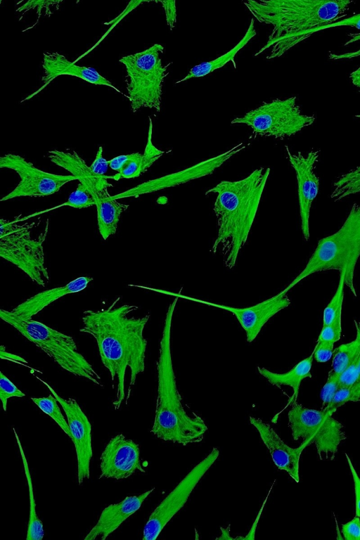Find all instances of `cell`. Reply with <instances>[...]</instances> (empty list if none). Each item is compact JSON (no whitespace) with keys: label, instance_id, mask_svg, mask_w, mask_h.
Here are the masks:
<instances>
[{"label":"cell","instance_id":"cell-15","mask_svg":"<svg viewBox=\"0 0 360 540\" xmlns=\"http://www.w3.org/2000/svg\"><path fill=\"white\" fill-rule=\"evenodd\" d=\"M35 377L53 394L65 413L76 452L77 480L79 484H82L84 480L90 477V462L93 456L91 423L75 399L63 398L48 382Z\"/></svg>","mask_w":360,"mask_h":540},{"label":"cell","instance_id":"cell-42","mask_svg":"<svg viewBox=\"0 0 360 540\" xmlns=\"http://www.w3.org/2000/svg\"><path fill=\"white\" fill-rule=\"evenodd\" d=\"M345 456L354 482L355 494V515L360 518V477H359L349 456L345 454Z\"/></svg>","mask_w":360,"mask_h":540},{"label":"cell","instance_id":"cell-41","mask_svg":"<svg viewBox=\"0 0 360 540\" xmlns=\"http://www.w3.org/2000/svg\"><path fill=\"white\" fill-rule=\"evenodd\" d=\"M161 4L165 13L166 22L170 30H172L176 22V6L175 1H156Z\"/></svg>","mask_w":360,"mask_h":540},{"label":"cell","instance_id":"cell-23","mask_svg":"<svg viewBox=\"0 0 360 540\" xmlns=\"http://www.w3.org/2000/svg\"><path fill=\"white\" fill-rule=\"evenodd\" d=\"M313 360L314 358L311 354L295 364L290 371L283 373L272 372L266 368L260 366L257 367L259 374L266 378L270 384L277 387L282 385L289 386L292 389V394L286 406L273 417L272 423H276L281 413L288 406H292L297 401L302 381L305 378H311V370Z\"/></svg>","mask_w":360,"mask_h":540},{"label":"cell","instance_id":"cell-39","mask_svg":"<svg viewBox=\"0 0 360 540\" xmlns=\"http://www.w3.org/2000/svg\"><path fill=\"white\" fill-rule=\"evenodd\" d=\"M342 532L345 540H360V518L356 516L342 525Z\"/></svg>","mask_w":360,"mask_h":540},{"label":"cell","instance_id":"cell-7","mask_svg":"<svg viewBox=\"0 0 360 540\" xmlns=\"http://www.w3.org/2000/svg\"><path fill=\"white\" fill-rule=\"evenodd\" d=\"M163 51L162 44H154L119 60L126 70L127 98L134 112L142 108L154 109L158 112L161 110L163 83L172 64H162Z\"/></svg>","mask_w":360,"mask_h":540},{"label":"cell","instance_id":"cell-29","mask_svg":"<svg viewBox=\"0 0 360 540\" xmlns=\"http://www.w3.org/2000/svg\"><path fill=\"white\" fill-rule=\"evenodd\" d=\"M340 26H349L354 27L358 30L359 32L352 33L348 34L349 39L345 43V46L349 44L360 41V13L354 15L352 16L340 20L335 22L330 25L321 27L319 29L318 32L324 30L329 28H333ZM360 53V49L358 51L350 53H345L341 54L331 53L329 55V58L333 60H341V59H349L355 58L356 55Z\"/></svg>","mask_w":360,"mask_h":540},{"label":"cell","instance_id":"cell-18","mask_svg":"<svg viewBox=\"0 0 360 540\" xmlns=\"http://www.w3.org/2000/svg\"><path fill=\"white\" fill-rule=\"evenodd\" d=\"M99 478L126 479L136 470L145 472L140 460L139 445L118 434L110 439L100 457Z\"/></svg>","mask_w":360,"mask_h":540},{"label":"cell","instance_id":"cell-46","mask_svg":"<svg viewBox=\"0 0 360 540\" xmlns=\"http://www.w3.org/2000/svg\"><path fill=\"white\" fill-rule=\"evenodd\" d=\"M354 117H357V118H360V114H359V115H354Z\"/></svg>","mask_w":360,"mask_h":540},{"label":"cell","instance_id":"cell-5","mask_svg":"<svg viewBox=\"0 0 360 540\" xmlns=\"http://www.w3.org/2000/svg\"><path fill=\"white\" fill-rule=\"evenodd\" d=\"M360 257V203L354 202L342 226L318 241L304 269L282 291L287 293L309 276L321 271L346 268L345 285L356 297L354 270Z\"/></svg>","mask_w":360,"mask_h":540},{"label":"cell","instance_id":"cell-14","mask_svg":"<svg viewBox=\"0 0 360 540\" xmlns=\"http://www.w3.org/2000/svg\"><path fill=\"white\" fill-rule=\"evenodd\" d=\"M245 147L243 143H240L227 151L196 163L183 170L149 180L124 192L111 195L108 200H118L129 197L136 198L141 195L176 186L210 175Z\"/></svg>","mask_w":360,"mask_h":540},{"label":"cell","instance_id":"cell-40","mask_svg":"<svg viewBox=\"0 0 360 540\" xmlns=\"http://www.w3.org/2000/svg\"><path fill=\"white\" fill-rule=\"evenodd\" d=\"M92 173L98 176L105 175L109 167L108 160L103 155V147L100 146L97 150L96 158L89 166Z\"/></svg>","mask_w":360,"mask_h":540},{"label":"cell","instance_id":"cell-24","mask_svg":"<svg viewBox=\"0 0 360 540\" xmlns=\"http://www.w3.org/2000/svg\"><path fill=\"white\" fill-rule=\"evenodd\" d=\"M256 35L257 31L255 27V19L252 18L245 34L231 49L214 60L202 62L192 67L187 75L184 78L176 81L175 84H179L193 78L205 77L216 70L221 68L229 62H231L233 64L234 68H236L235 60L236 54Z\"/></svg>","mask_w":360,"mask_h":540},{"label":"cell","instance_id":"cell-1","mask_svg":"<svg viewBox=\"0 0 360 540\" xmlns=\"http://www.w3.org/2000/svg\"><path fill=\"white\" fill-rule=\"evenodd\" d=\"M120 300L117 297L106 308L84 311L79 328L80 332L95 340L101 363L109 371L111 380L117 379L116 397L112 402L115 409L120 408L125 398L127 368L130 371V381L127 401L137 375L145 371L147 340L143 331L150 319L149 314L131 316L138 307L128 304L117 306Z\"/></svg>","mask_w":360,"mask_h":540},{"label":"cell","instance_id":"cell-12","mask_svg":"<svg viewBox=\"0 0 360 540\" xmlns=\"http://www.w3.org/2000/svg\"><path fill=\"white\" fill-rule=\"evenodd\" d=\"M219 456L217 448L211 452L180 481L150 515L143 530V540H155L166 525L184 507L192 491Z\"/></svg>","mask_w":360,"mask_h":540},{"label":"cell","instance_id":"cell-16","mask_svg":"<svg viewBox=\"0 0 360 540\" xmlns=\"http://www.w3.org/2000/svg\"><path fill=\"white\" fill-rule=\"evenodd\" d=\"M162 293L199 302L232 313L245 330L246 340L250 343L255 340L264 326L271 317L290 304L287 293L283 291L266 300L246 307H234L216 304L165 290H162Z\"/></svg>","mask_w":360,"mask_h":540},{"label":"cell","instance_id":"cell-4","mask_svg":"<svg viewBox=\"0 0 360 540\" xmlns=\"http://www.w3.org/2000/svg\"><path fill=\"white\" fill-rule=\"evenodd\" d=\"M179 297L169 304L160 341L157 362L158 395L153 424L150 430L158 439L183 446L200 442L207 430L199 416L186 412L177 388L171 352L172 318Z\"/></svg>","mask_w":360,"mask_h":540},{"label":"cell","instance_id":"cell-38","mask_svg":"<svg viewBox=\"0 0 360 540\" xmlns=\"http://www.w3.org/2000/svg\"><path fill=\"white\" fill-rule=\"evenodd\" d=\"M61 1H28L16 9L18 12H25V11L37 8L38 20L41 15L44 8L47 10L51 14L50 7L58 5ZM37 20V22H38Z\"/></svg>","mask_w":360,"mask_h":540},{"label":"cell","instance_id":"cell-33","mask_svg":"<svg viewBox=\"0 0 360 540\" xmlns=\"http://www.w3.org/2000/svg\"><path fill=\"white\" fill-rule=\"evenodd\" d=\"M142 153L136 152L130 153L129 158L124 162L120 170L112 176V179L118 181L121 179H133L141 175Z\"/></svg>","mask_w":360,"mask_h":540},{"label":"cell","instance_id":"cell-8","mask_svg":"<svg viewBox=\"0 0 360 540\" xmlns=\"http://www.w3.org/2000/svg\"><path fill=\"white\" fill-rule=\"evenodd\" d=\"M48 158L57 166L77 176L79 182L83 184L95 198L98 228L103 239L107 240L114 235L120 216L129 205L117 200H108L111 196L108 188L112 186L108 179H112V176H98L94 174L90 167L75 150L71 153L51 150L48 152Z\"/></svg>","mask_w":360,"mask_h":540},{"label":"cell","instance_id":"cell-32","mask_svg":"<svg viewBox=\"0 0 360 540\" xmlns=\"http://www.w3.org/2000/svg\"><path fill=\"white\" fill-rule=\"evenodd\" d=\"M96 203L95 198L86 187L81 182H79L77 188L70 193L68 200L56 207L68 206L77 209H83L96 205Z\"/></svg>","mask_w":360,"mask_h":540},{"label":"cell","instance_id":"cell-31","mask_svg":"<svg viewBox=\"0 0 360 540\" xmlns=\"http://www.w3.org/2000/svg\"><path fill=\"white\" fill-rule=\"evenodd\" d=\"M359 401H360V376L350 386L340 387L330 404L323 409L335 412L338 408L347 402Z\"/></svg>","mask_w":360,"mask_h":540},{"label":"cell","instance_id":"cell-2","mask_svg":"<svg viewBox=\"0 0 360 540\" xmlns=\"http://www.w3.org/2000/svg\"><path fill=\"white\" fill-rule=\"evenodd\" d=\"M352 1L248 0L243 4L259 22L271 26L266 43L255 54L266 50V59L281 57L321 27L344 19Z\"/></svg>","mask_w":360,"mask_h":540},{"label":"cell","instance_id":"cell-6","mask_svg":"<svg viewBox=\"0 0 360 540\" xmlns=\"http://www.w3.org/2000/svg\"><path fill=\"white\" fill-rule=\"evenodd\" d=\"M0 318L63 370L75 376L86 378L98 386H103L101 376L78 351L72 336L33 319L23 318L3 309H0Z\"/></svg>","mask_w":360,"mask_h":540},{"label":"cell","instance_id":"cell-34","mask_svg":"<svg viewBox=\"0 0 360 540\" xmlns=\"http://www.w3.org/2000/svg\"><path fill=\"white\" fill-rule=\"evenodd\" d=\"M25 394L7 377L0 371V399L4 411H7V403L11 397H22Z\"/></svg>","mask_w":360,"mask_h":540},{"label":"cell","instance_id":"cell-21","mask_svg":"<svg viewBox=\"0 0 360 540\" xmlns=\"http://www.w3.org/2000/svg\"><path fill=\"white\" fill-rule=\"evenodd\" d=\"M154 489L155 488H152L137 496H126L122 501L105 508L97 522L84 540H94L97 537H100L101 540L107 539L124 520L141 508L143 501Z\"/></svg>","mask_w":360,"mask_h":540},{"label":"cell","instance_id":"cell-36","mask_svg":"<svg viewBox=\"0 0 360 540\" xmlns=\"http://www.w3.org/2000/svg\"><path fill=\"white\" fill-rule=\"evenodd\" d=\"M342 334V315H339L328 325L322 326L318 341H328L335 343Z\"/></svg>","mask_w":360,"mask_h":540},{"label":"cell","instance_id":"cell-44","mask_svg":"<svg viewBox=\"0 0 360 540\" xmlns=\"http://www.w3.org/2000/svg\"><path fill=\"white\" fill-rule=\"evenodd\" d=\"M349 79L353 85L357 87L360 91V66L350 73Z\"/></svg>","mask_w":360,"mask_h":540},{"label":"cell","instance_id":"cell-28","mask_svg":"<svg viewBox=\"0 0 360 540\" xmlns=\"http://www.w3.org/2000/svg\"><path fill=\"white\" fill-rule=\"evenodd\" d=\"M30 399L42 412L50 416L58 425L70 439L72 438L68 423L63 416L53 394L51 393L47 397Z\"/></svg>","mask_w":360,"mask_h":540},{"label":"cell","instance_id":"cell-43","mask_svg":"<svg viewBox=\"0 0 360 540\" xmlns=\"http://www.w3.org/2000/svg\"><path fill=\"white\" fill-rule=\"evenodd\" d=\"M130 154L120 155L108 160L109 167L117 172L120 170L124 162L129 158Z\"/></svg>","mask_w":360,"mask_h":540},{"label":"cell","instance_id":"cell-11","mask_svg":"<svg viewBox=\"0 0 360 540\" xmlns=\"http://www.w3.org/2000/svg\"><path fill=\"white\" fill-rule=\"evenodd\" d=\"M315 120L314 115L303 114L297 103V97L291 96L263 102L243 116L234 118L231 123L245 124L256 136L283 139L311 125Z\"/></svg>","mask_w":360,"mask_h":540},{"label":"cell","instance_id":"cell-45","mask_svg":"<svg viewBox=\"0 0 360 540\" xmlns=\"http://www.w3.org/2000/svg\"><path fill=\"white\" fill-rule=\"evenodd\" d=\"M357 368H358V371H359V373L360 374V355H359V359H358Z\"/></svg>","mask_w":360,"mask_h":540},{"label":"cell","instance_id":"cell-25","mask_svg":"<svg viewBox=\"0 0 360 540\" xmlns=\"http://www.w3.org/2000/svg\"><path fill=\"white\" fill-rule=\"evenodd\" d=\"M17 444L21 456L25 475L28 486L30 496V513L26 534V540H41L44 536V526L41 520L37 515L36 510V503L34 500L33 486L31 474L22 446L15 429L13 428Z\"/></svg>","mask_w":360,"mask_h":540},{"label":"cell","instance_id":"cell-10","mask_svg":"<svg viewBox=\"0 0 360 540\" xmlns=\"http://www.w3.org/2000/svg\"><path fill=\"white\" fill-rule=\"evenodd\" d=\"M334 413L326 409H308L295 402L288 413L292 439H302L308 446L314 444L320 458L333 460L345 439L343 425L333 417Z\"/></svg>","mask_w":360,"mask_h":540},{"label":"cell","instance_id":"cell-13","mask_svg":"<svg viewBox=\"0 0 360 540\" xmlns=\"http://www.w3.org/2000/svg\"><path fill=\"white\" fill-rule=\"evenodd\" d=\"M0 168L15 171L20 176V182L1 202L18 197H45L57 193L65 184L78 180L69 174H55L36 167L19 155L8 153L0 158Z\"/></svg>","mask_w":360,"mask_h":540},{"label":"cell","instance_id":"cell-19","mask_svg":"<svg viewBox=\"0 0 360 540\" xmlns=\"http://www.w3.org/2000/svg\"><path fill=\"white\" fill-rule=\"evenodd\" d=\"M250 422L258 431L264 444L269 451L276 466L285 471L296 482H300V459L308 444L302 441L296 448L286 444L269 423L260 418L250 416Z\"/></svg>","mask_w":360,"mask_h":540},{"label":"cell","instance_id":"cell-17","mask_svg":"<svg viewBox=\"0 0 360 540\" xmlns=\"http://www.w3.org/2000/svg\"><path fill=\"white\" fill-rule=\"evenodd\" d=\"M288 159L294 169L297 183L298 203L303 239L310 238L309 218L311 205L319 191V178L314 172L319 151H310L307 155L301 152L292 153L285 146Z\"/></svg>","mask_w":360,"mask_h":540},{"label":"cell","instance_id":"cell-30","mask_svg":"<svg viewBox=\"0 0 360 540\" xmlns=\"http://www.w3.org/2000/svg\"><path fill=\"white\" fill-rule=\"evenodd\" d=\"M346 268L340 272L339 283L335 292L323 313V326L330 324L336 316L342 315L345 285Z\"/></svg>","mask_w":360,"mask_h":540},{"label":"cell","instance_id":"cell-20","mask_svg":"<svg viewBox=\"0 0 360 540\" xmlns=\"http://www.w3.org/2000/svg\"><path fill=\"white\" fill-rule=\"evenodd\" d=\"M42 68L44 72L42 77L44 84L43 87L47 86L59 76L70 75L78 77L91 84L109 86L123 94L110 81L101 75L94 68L77 65L58 52L48 51L44 53Z\"/></svg>","mask_w":360,"mask_h":540},{"label":"cell","instance_id":"cell-37","mask_svg":"<svg viewBox=\"0 0 360 540\" xmlns=\"http://www.w3.org/2000/svg\"><path fill=\"white\" fill-rule=\"evenodd\" d=\"M334 344L328 341H318L312 353L314 359L319 363L328 361L333 355Z\"/></svg>","mask_w":360,"mask_h":540},{"label":"cell","instance_id":"cell-35","mask_svg":"<svg viewBox=\"0 0 360 540\" xmlns=\"http://www.w3.org/2000/svg\"><path fill=\"white\" fill-rule=\"evenodd\" d=\"M340 388V374L331 371L321 391L323 408L328 406Z\"/></svg>","mask_w":360,"mask_h":540},{"label":"cell","instance_id":"cell-9","mask_svg":"<svg viewBox=\"0 0 360 540\" xmlns=\"http://www.w3.org/2000/svg\"><path fill=\"white\" fill-rule=\"evenodd\" d=\"M34 223L0 219V257L22 271L34 283L44 287L49 281L43 243L47 231L33 238Z\"/></svg>","mask_w":360,"mask_h":540},{"label":"cell","instance_id":"cell-47","mask_svg":"<svg viewBox=\"0 0 360 540\" xmlns=\"http://www.w3.org/2000/svg\"><path fill=\"white\" fill-rule=\"evenodd\" d=\"M358 56H360V53L356 56V57H358Z\"/></svg>","mask_w":360,"mask_h":540},{"label":"cell","instance_id":"cell-27","mask_svg":"<svg viewBox=\"0 0 360 540\" xmlns=\"http://www.w3.org/2000/svg\"><path fill=\"white\" fill-rule=\"evenodd\" d=\"M360 193V165L341 175L333 184L330 198L334 202Z\"/></svg>","mask_w":360,"mask_h":540},{"label":"cell","instance_id":"cell-3","mask_svg":"<svg viewBox=\"0 0 360 540\" xmlns=\"http://www.w3.org/2000/svg\"><path fill=\"white\" fill-rule=\"evenodd\" d=\"M270 172L269 167H260L243 179L222 180L205 192L217 195L213 211L217 234L210 251L214 254L222 247L230 269L248 240Z\"/></svg>","mask_w":360,"mask_h":540},{"label":"cell","instance_id":"cell-26","mask_svg":"<svg viewBox=\"0 0 360 540\" xmlns=\"http://www.w3.org/2000/svg\"><path fill=\"white\" fill-rule=\"evenodd\" d=\"M354 340L338 346L333 351L332 371L340 375L353 363H358L360 355V322L354 320Z\"/></svg>","mask_w":360,"mask_h":540},{"label":"cell","instance_id":"cell-22","mask_svg":"<svg viewBox=\"0 0 360 540\" xmlns=\"http://www.w3.org/2000/svg\"><path fill=\"white\" fill-rule=\"evenodd\" d=\"M93 281L90 276H79L68 282L63 286L56 287L40 292L11 309V313L17 316L32 319L45 307L63 297L81 292L86 289Z\"/></svg>","mask_w":360,"mask_h":540}]
</instances>
